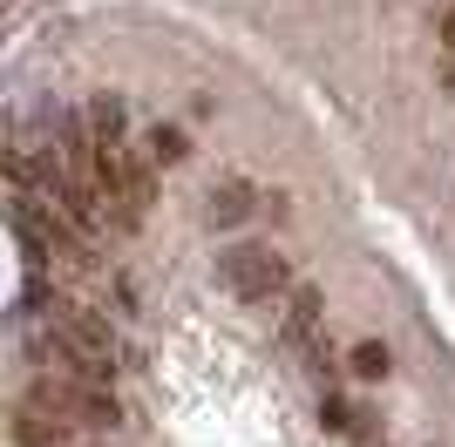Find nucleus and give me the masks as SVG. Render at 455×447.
Here are the masks:
<instances>
[{
    "label": "nucleus",
    "instance_id": "nucleus-1",
    "mask_svg": "<svg viewBox=\"0 0 455 447\" xmlns=\"http://www.w3.org/2000/svg\"><path fill=\"white\" fill-rule=\"evenodd\" d=\"M218 278L245 305H285V292H292V271H285V258L272 244H231L225 258H218Z\"/></svg>",
    "mask_w": 455,
    "mask_h": 447
},
{
    "label": "nucleus",
    "instance_id": "nucleus-2",
    "mask_svg": "<svg viewBox=\"0 0 455 447\" xmlns=\"http://www.w3.org/2000/svg\"><path fill=\"white\" fill-rule=\"evenodd\" d=\"M14 447H76V427H61L55 413L20 407V413H14Z\"/></svg>",
    "mask_w": 455,
    "mask_h": 447
},
{
    "label": "nucleus",
    "instance_id": "nucleus-3",
    "mask_svg": "<svg viewBox=\"0 0 455 447\" xmlns=\"http://www.w3.org/2000/svg\"><path fill=\"white\" fill-rule=\"evenodd\" d=\"M279 325H285V339H292V346H306V339H313V325H320V292H313V285H292V292H285Z\"/></svg>",
    "mask_w": 455,
    "mask_h": 447
},
{
    "label": "nucleus",
    "instance_id": "nucleus-4",
    "mask_svg": "<svg viewBox=\"0 0 455 447\" xmlns=\"http://www.w3.org/2000/svg\"><path fill=\"white\" fill-rule=\"evenodd\" d=\"M251 210H259V197H251V184H218L204 197V217L211 224H245Z\"/></svg>",
    "mask_w": 455,
    "mask_h": 447
},
{
    "label": "nucleus",
    "instance_id": "nucleus-5",
    "mask_svg": "<svg viewBox=\"0 0 455 447\" xmlns=\"http://www.w3.org/2000/svg\"><path fill=\"white\" fill-rule=\"evenodd\" d=\"M150 156L156 163H177V156H184V136L177 129H150Z\"/></svg>",
    "mask_w": 455,
    "mask_h": 447
},
{
    "label": "nucleus",
    "instance_id": "nucleus-6",
    "mask_svg": "<svg viewBox=\"0 0 455 447\" xmlns=\"http://www.w3.org/2000/svg\"><path fill=\"white\" fill-rule=\"evenodd\" d=\"M354 372H367V380L387 372V346H354Z\"/></svg>",
    "mask_w": 455,
    "mask_h": 447
}]
</instances>
